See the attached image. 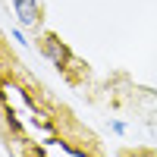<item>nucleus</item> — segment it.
<instances>
[{
  "label": "nucleus",
  "instance_id": "1",
  "mask_svg": "<svg viewBox=\"0 0 157 157\" xmlns=\"http://www.w3.org/2000/svg\"><path fill=\"white\" fill-rule=\"evenodd\" d=\"M13 6H16V16H19L22 29H35L41 22V3L38 0H13Z\"/></svg>",
  "mask_w": 157,
  "mask_h": 157
},
{
  "label": "nucleus",
  "instance_id": "2",
  "mask_svg": "<svg viewBox=\"0 0 157 157\" xmlns=\"http://www.w3.org/2000/svg\"><path fill=\"white\" fill-rule=\"evenodd\" d=\"M41 54L54 63V66H66V60H69L66 44H63L60 38H54V35H44V38H41Z\"/></svg>",
  "mask_w": 157,
  "mask_h": 157
},
{
  "label": "nucleus",
  "instance_id": "3",
  "mask_svg": "<svg viewBox=\"0 0 157 157\" xmlns=\"http://www.w3.org/2000/svg\"><path fill=\"white\" fill-rule=\"evenodd\" d=\"M13 38H16L19 44H25V35H22V29H13Z\"/></svg>",
  "mask_w": 157,
  "mask_h": 157
},
{
  "label": "nucleus",
  "instance_id": "4",
  "mask_svg": "<svg viewBox=\"0 0 157 157\" xmlns=\"http://www.w3.org/2000/svg\"><path fill=\"white\" fill-rule=\"evenodd\" d=\"M151 157H157V154H151Z\"/></svg>",
  "mask_w": 157,
  "mask_h": 157
}]
</instances>
